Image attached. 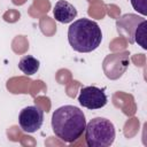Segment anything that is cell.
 Instances as JSON below:
<instances>
[{"label":"cell","instance_id":"cell-1","mask_svg":"<svg viewBox=\"0 0 147 147\" xmlns=\"http://www.w3.org/2000/svg\"><path fill=\"white\" fill-rule=\"evenodd\" d=\"M86 119L83 110L76 106L65 105L57 108L52 115L54 134L64 142H74L85 131Z\"/></svg>","mask_w":147,"mask_h":147},{"label":"cell","instance_id":"cell-2","mask_svg":"<svg viewBox=\"0 0 147 147\" xmlns=\"http://www.w3.org/2000/svg\"><path fill=\"white\" fill-rule=\"evenodd\" d=\"M68 40L76 52L90 53L100 46L102 32L96 22L88 18H79L69 26Z\"/></svg>","mask_w":147,"mask_h":147},{"label":"cell","instance_id":"cell-3","mask_svg":"<svg viewBox=\"0 0 147 147\" xmlns=\"http://www.w3.org/2000/svg\"><path fill=\"white\" fill-rule=\"evenodd\" d=\"M114 124L103 117L91 119L85 126V141L90 147H109L115 140Z\"/></svg>","mask_w":147,"mask_h":147},{"label":"cell","instance_id":"cell-4","mask_svg":"<svg viewBox=\"0 0 147 147\" xmlns=\"http://www.w3.org/2000/svg\"><path fill=\"white\" fill-rule=\"evenodd\" d=\"M44 123V110L37 106H28L23 108L18 116V124L26 133L38 131Z\"/></svg>","mask_w":147,"mask_h":147},{"label":"cell","instance_id":"cell-5","mask_svg":"<svg viewBox=\"0 0 147 147\" xmlns=\"http://www.w3.org/2000/svg\"><path fill=\"white\" fill-rule=\"evenodd\" d=\"M78 102L87 109H100L108 102L105 88L96 86H85L80 90L78 95Z\"/></svg>","mask_w":147,"mask_h":147},{"label":"cell","instance_id":"cell-6","mask_svg":"<svg viewBox=\"0 0 147 147\" xmlns=\"http://www.w3.org/2000/svg\"><path fill=\"white\" fill-rule=\"evenodd\" d=\"M54 18L60 23H69L77 16V9L65 0H59L53 9Z\"/></svg>","mask_w":147,"mask_h":147},{"label":"cell","instance_id":"cell-7","mask_svg":"<svg viewBox=\"0 0 147 147\" xmlns=\"http://www.w3.org/2000/svg\"><path fill=\"white\" fill-rule=\"evenodd\" d=\"M39 67H40V62L39 60H37L34 56L32 55H25L23 56L20 62H18V69L28 75V76H31V75H34L38 70H39Z\"/></svg>","mask_w":147,"mask_h":147},{"label":"cell","instance_id":"cell-8","mask_svg":"<svg viewBox=\"0 0 147 147\" xmlns=\"http://www.w3.org/2000/svg\"><path fill=\"white\" fill-rule=\"evenodd\" d=\"M146 28H147V21L144 20L137 28V30L134 32V38H133L134 42H137L144 49L147 48V46H146Z\"/></svg>","mask_w":147,"mask_h":147},{"label":"cell","instance_id":"cell-9","mask_svg":"<svg viewBox=\"0 0 147 147\" xmlns=\"http://www.w3.org/2000/svg\"><path fill=\"white\" fill-rule=\"evenodd\" d=\"M131 5L141 15H147V0H131Z\"/></svg>","mask_w":147,"mask_h":147}]
</instances>
